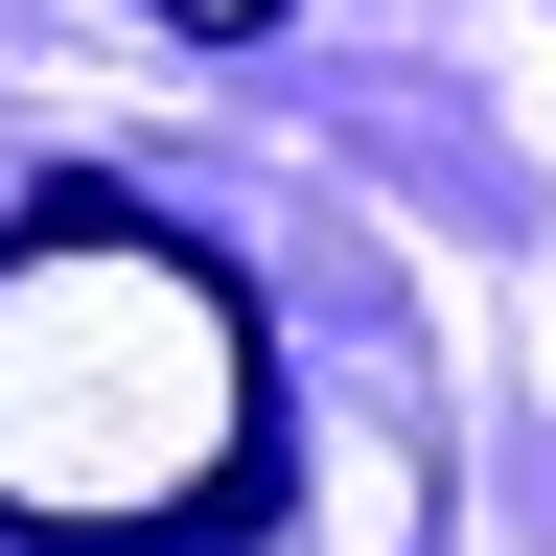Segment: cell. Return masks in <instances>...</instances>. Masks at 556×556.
<instances>
[{"mask_svg":"<svg viewBox=\"0 0 556 556\" xmlns=\"http://www.w3.org/2000/svg\"><path fill=\"white\" fill-rule=\"evenodd\" d=\"M278 510V348L163 208H24L0 232V533L186 556Z\"/></svg>","mask_w":556,"mask_h":556,"instance_id":"cell-1","label":"cell"},{"mask_svg":"<svg viewBox=\"0 0 556 556\" xmlns=\"http://www.w3.org/2000/svg\"><path fill=\"white\" fill-rule=\"evenodd\" d=\"M163 24H278V0H163Z\"/></svg>","mask_w":556,"mask_h":556,"instance_id":"cell-2","label":"cell"}]
</instances>
